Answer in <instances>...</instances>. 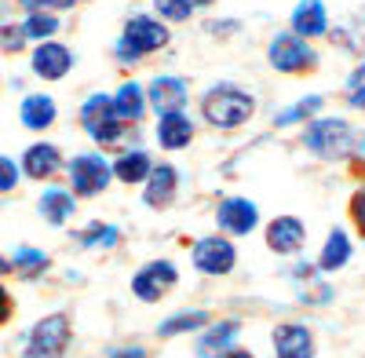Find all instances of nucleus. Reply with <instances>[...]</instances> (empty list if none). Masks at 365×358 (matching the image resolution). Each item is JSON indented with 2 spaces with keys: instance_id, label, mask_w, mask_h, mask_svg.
<instances>
[{
  "instance_id": "obj_1",
  "label": "nucleus",
  "mask_w": 365,
  "mask_h": 358,
  "mask_svg": "<svg viewBox=\"0 0 365 358\" xmlns=\"http://www.w3.org/2000/svg\"><path fill=\"white\" fill-rule=\"evenodd\" d=\"M256 113V99L249 92H241L234 84L208 88L201 99V117L212 128H241Z\"/></svg>"
},
{
  "instance_id": "obj_2",
  "label": "nucleus",
  "mask_w": 365,
  "mask_h": 358,
  "mask_svg": "<svg viewBox=\"0 0 365 358\" xmlns=\"http://www.w3.org/2000/svg\"><path fill=\"white\" fill-rule=\"evenodd\" d=\"M303 143L311 146V150L325 161H336V158H347L354 154L358 146H365L354 128L347 121H340V117H322V121H311L307 132H303Z\"/></svg>"
},
{
  "instance_id": "obj_3",
  "label": "nucleus",
  "mask_w": 365,
  "mask_h": 358,
  "mask_svg": "<svg viewBox=\"0 0 365 358\" xmlns=\"http://www.w3.org/2000/svg\"><path fill=\"white\" fill-rule=\"evenodd\" d=\"M168 44V29L161 19H150V15H135L125 22V34L117 41V58L120 63H139L143 55L158 51Z\"/></svg>"
},
{
  "instance_id": "obj_4",
  "label": "nucleus",
  "mask_w": 365,
  "mask_h": 358,
  "mask_svg": "<svg viewBox=\"0 0 365 358\" xmlns=\"http://www.w3.org/2000/svg\"><path fill=\"white\" fill-rule=\"evenodd\" d=\"M70 340H73L70 314H63V311L44 314L26 337V358H63Z\"/></svg>"
},
{
  "instance_id": "obj_5",
  "label": "nucleus",
  "mask_w": 365,
  "mask_h": 358,
  "mask_svg": "<svg viewBox=\"0 0 365 358\" xmlns=\"http://www.w3.org/2000/svg\"><path fill=\"white\" fill-rule=\"evenodd\" d=\"M66 175H70V187H73L77 198H96L110 187L113 165L103 154H77V158H70Z\"/></svg>"
},
{
  "instance_id": "obj_6",
  "label": "nucleus",
  "mask_w": 365,
  "mask_h": 358,
  "mask_svg": "<svg viewBox=\"0 0 365 358\" xmlns=\"http://www.w3.org/2000/svg\"><path fill=\"white\" fill-rule=\"evenodd\" d=\"M267 58L278 73H311L318 66V58L311 51V44L296 37V34H278L267 48Z\"/></svg>"
},
{
  "instance_id": "obj_7",
  "label": "nucleus",
  "mask_w": 365,
  "mask_h": 358,
  "mask_svg": "<svg viewBox=\"0 0 365 358\" xmlns=\"http://www.w3.org/2000/svg\"><path fill=\"white\" fill-rule=\"evenodd\" d=\"M175 282H179V271L172 260H150L132 275V292L146 304H158L165 292H172Z\"/></svg>"
},
{
  "instance_id": "obj_8",
  "label": "nucleus",
  "mask_w": 365,
  "mask_h": 358,
  "mask_svg": "<svg viewBox=\"0 0 365 358\" xmlns=\"http://www.w3.org/2000/svg\"><path fill=\"white\" fill-rule=\"evenodd\" d=\"M234 263H237V249L230 245V237L208 234V237H197L194 242V267L201 275L223 278V275L234 271Z\"/></svg>"
},
{
  "instance_id": "obj_9",
  "label": "nucleus",
  "mask_w": 365,
  "mask_h": 358,
  "mask_svg": "<svg viewBox=\"0 0 365 358\" xmlns=\"http://www.w3.org/2000/svg\"><path fill=\"white\" fill-rule=\"evenodd\" d=\"M29 70H34L41 81H63L73 70V51L58 41H41L29 55Z\"/></svg>"
},
{
  "instance_id": "obj_10",
  "label": "nucleus",
  "mask_w": 365,
  "mask_h": 358,
  "mask_svg": "<svg viewBox=\"0 0 365 358\" xmlns=\"http://www.w3.org/2000/svg\"><path fill=\"white\" fill-rule=\"evenodd\" d=\"M307 242V227L299 216H278L267 223V249L278 256H296Z\"/></svg>"
},
{
  "instance_id": "obj_11",
  "label": "nucleus",
  "mask_w": 365,
  "mask_h": 358,
  "mask_svg": "<svg viewBox=\"0 0 365 358\" xmlns=\"http://www.w3.org/2000/svg\"><path fill=\"white\" fill-rule=\"evenodd\" d=\"M216 223H220L223 234H237V237L241 234H252L256 223H259V208L249 198H227L216 208Z\"/></svg>"
},
{
  "instance_id": "obj_12",
  "label": "nucleus",
  "mask_w": 365,
  "mask_h": 358,
  "mask_svg": "<svg viewBox=\"0 0 365 358\" xmlns=\"http://www.w3.org/2000/svg\"><path fill=\"white\" fill-rule=\"evenodd\" d=\"M187 99H190V92H187V81L182 77H154L146 88V103L158 113H182Z\"/></svg>"
},
{
  "instance_id": "obj_13",
  "label": "nucleus",
  "mask_w": 365,
  "mask_h": 358,
  "mask_svg": "<svg viewBox=\"0 0 365 358\" xmlns=\"http://www.w3.org/2000/svg\"><path fill=\"white\" fill-rule=\"evenodd\" d=\"M274 351H278V358H314V333L307 325L285 322L274 329Z\"/></svg>"
},
{
  "instance_id": "obj_14",
  "label": "nucleus",
  "mask_w": 365,
  "mask_h": 358,
  "mask_svg": "<svg viewBox=\"0 0 365 358\" xmlns=\"http://www.w3.org/2000/svg\"><path fill=\"white\" fill-rule=\"evenodd\" d=\"M19 168H22V175L44 183V179H51L58 168H63V154H58V146H51V143H34L22 154V165Z\"/></svg>"
},
{
  "instance_id": "obj_15",
  "label": "nucleus",
  "mask_w": 365,
  "mask_h": 358,
  "mask_svg": "<svg viewBox=\"0 0 365 358\" xmlns=\"http://www.w3.org/2000/svg\"><path fill=\"white\" fill-rule=\"evenodd\" d=\"M175 187H179V172H175V165H154V172H150V179H146V190H143V201L150 205V208H168L172 205V198H175Z\"/></svg>"
},
{
  "instance_id": "obj_16",
  "label": "nucleus",
  "mask_w": 365,
  "mask_h": 358,
  "mask_svg": "<svg viewBox=\"0 0 365 358\" xmlns=\"http://www.w3.org/2000/svg\"><path fill=\"white\" fill-rule=\"evenodd\" d=\"M329 29V19H325V4L322 0H299L296 11H292V34L303 37V41H314Z\"/></svg>"
},
{
  "instance_id": "obj_17",
  "label": "nucleus",
  "mask_w": 365,
  "mask_h": 358,
  "mask_svg": "<svg viewBox=\"0 0 365 358\" xmlns=\"http://www.w3.org/2000/svg\"><path fill=\"white\" fill-rule=\"evenodd\" d=\"M37 208H41V216H44L51 227H63V223L77 213V194L66 190V187H48V190L41 194Z\"/></svg>"
},
{
  "instance_id": "obj_18",
  "label": "nucleus",
  "mask_w": 365,
  "mask_h": 358,
  "mask_svg": "<svg viewBox=\"0 0 365 358\" xmlns=\"http://www.w3.org/2000/svg\"><path fill=\"white\" fill-rule=\"evenodd\" d=\"M190 139H194V121L187 113H161L158 143L165 150H182V146H190Z\"/></svg>"
},
{
  "instance_id": "obj_19",
  "label": "nucleus",
  "mask_w": 365,
  "mask_h": 358,
  "mask_svg": "<svg viewBox=\"0 0 365 358\" xmlns=\"http://www.w3.org/2000/svg\"><path fill=\"white\" fill-rule=\"evenodd\" d=\"M19 117H22V125L29 132H44V128L55 125L58 110H55V99L51 96H26L22 106H19Z\"/></svg>"
},
{
  "instance_id": "obj_20",
  "label": "nucleus",
  "mask_w": 365,
  "mask_h": 358,
  "mask_svg": "<svg viewBox=\"0 0 365 358\" xmlns=\"http://www.w3.org/2000/svg\"><path fill=\"white\" fill-rule=\"evenodd\" d=\"M237 329H241V325H237L234 318L212 325V329L197 340V358H223V354L230 351V344L237 340Z\"/></svg>"
},
{
  "instance_id": "obj_21",
  "label": "nucleus",
  "mask_w": 365,
  "mask_h": 358,
  "mask_svg": "<svg viewBox=\"0 0 365 358\" xmlns=\"http://www.w3.org/2000/svg\"><path fill=\"white\" fill-rule=\"evenodd\" d=\"M150 172H154V161H150L143 150H125L113 161V179H120V183H128V187L146 183Z\"/></svg>"
},
{
  "instance_id": "obj_22",
  "label": "nucleus",
  "mask_w": 365,
  "mask_h": 358,
  "mask_svg": "<svg viewBox=\"0 0 365 358\" xmlns=\"http://www.w3.org/2000/svg\"><path fill=\"white\" fill-rule=\"evenodd\" d=\"M143 110H146V92L135 84V81H125L117 88V96H113V113L120 117V121H139L143 117Z\"/></svg>"
},
{
  "instance_id": "obj_23",
  "label": "nucleus",
  "mask_w": 365,
  "mask_h": 358,
  "mask_svg": "<svg viewBox=\"0 0 365 358\" xmlns=\"http://www.w3.org/2000/svg\"><path fill=\"white\" fill-rule=\"evenodd\" d=\"M347 260H351V237L344 230H329L322 256H318V267L322 271H340V267H347Z\"/></svg>"
},
{
  "instance_id": "obj_24",
  "label": "nucleus",
  "mask_w": 365,
  "mask_h": 358,
  "mask_svg": "<svg viewBox=\"0 0 365 358\" xmlns=\"http://www.w3.org/2000/svg\"><path fill=\"white\" fill-rule=\"evenodd\" d=\"M208 322V311H179V314H172V318H165L161 325H158V337H182V333H194V329H201V325Z\"/></svg>"
},
{
  "instance_id": "obj_25",
  "label": "nucleus",
  "mask_w": 365,
  "mask_h": 358,
  "mask_svg": "<svg viewBox=\"0 0 365 358\" xmlns=\"http://www.w3.org/2000/svg\"><path fill=\"white\" fill-rule=\"evenodd\" d=\"M77 242H81L84 249H113V245L120 242V230L96 220V223H88V227L77 234Z\"/></svg>"
},
{
  "instance_id": "obj_26",
  "label": "nucleus",
  "mask_w": 365,
  "mask_h": 358,
  "mask_svg": "<svg viewBox=\"0 0 365 358\" xmlns=\"http://www.w3.org/2000/svg\"><path fill=\"white\" fill-rule=\"evenodd\" d=\"M22 34H26V41H37V44L51 41L58 34V19L51 11H29L26 22H22Z\"/></svg>"
},
{
  "instance_id": "obj_27",
  "label": "nucleus",
  "mask_w": 365,
  "mask_h": 358,
  "mask_svg": "<svg viewBox=\"0 0 365 358\" xmlns=\"http://www.w3.org/2000/svg\"><path fill=\"white\" fill-rule=\"evenodd\" d=\"M128 132H135V128H132L128 121H120V117H110V121H103V125H96V128H88V135L96 139L99 146H106V150H110V146H120V143H125Z\"/></svg>"
},
{
  "instance_id": "obj_28",
  "label": "nucleus",
  "mask_w": 365,
  "mask_h": 358,
  "mask_svg": "<svg viewBox=\"0 0 365 358\" xmlns=\"http://www.w3.org/2000/svg\"><path fill=\"white\" fill-rule=\"evenodd\" d=\"M48 252H41V249H29V245H22V249H15V256H11V267L22 275V278H37L41 271H48Z\"/></svg>"
},
{
  "instance_id": "obj_29",
  "label": "nucleus",
  "mask_w": 365,
  "mask_h": 358,
  "mask_svg": "<svg viewBox=\"0 0 365 358\" xmlns=\"http://www.w3.org/2000/svg\"><path fill=\"white\" fill-rule=\"evenodd\" d=\"M110 117H117L113 113V96H91V99H84V106H81V125L84 128H96V125L110 121Z\"/></svg>"
},
{
  "instance_id": "obj_30",
  "label": "nucleus",
  "mask_w": 365,
  "mask_h": 358,
  "mask_svg": "<svg viewBox=\"0 0 365 358\" xmlns=\"http://www.w3.org/2000/svg\"><path fill=\"white\" fill-rule=\"evenodd\" d=\"M154 8L168 22H187L194 15V0H154Z\"/></svg>"
},
{
  "instance_id": "obj_31",
  "label": "nucleus",
  "mask_w": 365,
  "mask_h": 358,
  "mask_svg": "<svg viewBox=\"0 0 365 358\" xmlns=\"http://www.w3.org/2000/svg\"><path fill=\"white\" fill-rule=\"evenodd\" d=\"M318 110H322V96H311V99L296 103L292 110L278 113V117H274V125H292V121H303V117H311V113H318Z\"/></svg>"
},
{
  "instance_id": "obj_32",
  "label": "nucleus",
  "mask_w": 365,
  "mask_h": 358,
  "mask_svg": "<svg viewBox=\"0 0 365 358\" xmlns=\"http://www.w3.org/2000/svg\"><path fill=\"white\" fill-rule=\"evenodd\" d=\"M19 179H22V168L8 154H0V194H11L19 187Z\"/></svg>"
},
{
  "instance_id": "obj_33",
  "label": "nucleus",
  "mask_w": 365,
  "mask_h": 358,
  "mask_svg": "<svg viewBox=\"0 0 365 358\" xmlns=\"http://www.w3.org/2000/svg\"><path fill=\"white\" fill-rule=\"evenodd\" d=\"M26 48V34H22V26H4L0 29V51L4 55H15Z\"/></svg>"
},
{
  "instance_id": "obj_34",
  "label": "nucleus",
  "mask_w": 365,
  "mask_h": 358,
  "mask_svg": "<svg viewBox=\"0 0 365 358\" xmlns=\"http://www.w3.org/2000/svg\"><path fill=\"white\" fill-rule=\"evenodd\" d=\"M347 213H351L354 230L365 237V187H361V190H354V198H351V205H347Z\"/></svg>"
},
{
  "instance_id": "obj_35",
  "label": "nucleus",
  "mask_w": 365,
  "mask_h": 358,
  "mask_svg": "<svg viewBox=\"0 0 365 358\" xmlns=\"http://www.w3.org/2000/svg\"><path fill=\"white\" fill-rule=\"evenodd\" d=\"M26 11H63V8H73L77 0H19Z\"/></svg>"
},
{
  "instance_id": "obj_36",
  "label": "nucleus",
  "mask_w": 365,
  "mask_h": 358,
  "mask_svg": "<svg viewBox=\"0 0 365 358\" xmlns=\"http://www.w3.org/2000/svg\"><path fill=\"white\" fill-rule=\"evenodd\" d=\"M11 314H15V304H11L8 289L0 285V325H8V322H11Z\"/></svg>"
},
{
  "instance_id": "obj_37",
  "label": "nucleus",
  "mask_w": 365,
  "mask_h": 358,
  "mask_svg": "<svg viewBox=\"0 0 365 358\" xmlns=\"http://www.w3.org/2000/svg\"><path fill=\"white\" fill-rule=\"evenodd\" d=\"M110 358H146V347H139V344L135 347H117Z\"/></svg>"
},
{
  "instance_id": "obj_38",
  "label": "nucleus",
  "mask_w": 365,
  "mask_h": 358,
  "mask_svg": "<svg viewBox=\"0 0 365 358\" xmlns=\"http://www.w3.org/2000/svg\"><path fill=\"white\" fill-rule=\"evenodd\" d=\"M223 358H256V354H252V351H237V347H234V351H227Z\"/></svg>"
},
{
  "instance_id": "obj_39",
  "label": "nucleus",
  "mask_w": 365,
  "mask_h": 358,
  "mask_svg": "<svg viewBox=\"0 0 365 358\" xmlns=\"http://www.w3.org/2000/svg\"><path fill=\"white\" fill-rule=\"evenodd\" d=\"M11 271V260H4V256H0V275H8Z\"/></svg>"
},
{
  "instance_id": "obj_40",
  "label": "nucleus",
  "mask_w": 365,
  "mask_h": 358,
  "mask_svg": "<svg viewBox=\"0 0 365 358\" xmlns=\"http://www.w3.org/2000/svg\"><path fill=\"white\" fill-rule=\"evenodd\" d=\"M197 4H212V0H194V8H197Z\"/></svg>"
}]
</instances>
